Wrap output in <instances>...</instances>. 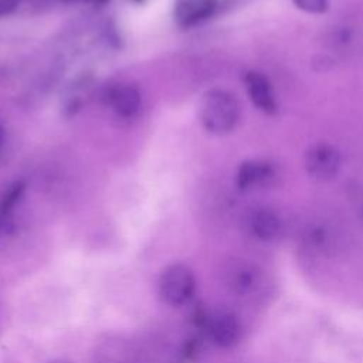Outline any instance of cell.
<instances>
[{"mask_svg":"<svg viewBox=\"0 0 363 363\" xmlns=\"http://www.w3.org/2000/svg\"><path fill=\"white\" fill-rule=\"evenodd\" d=\"M240 118V104L235 96L221 88L204 92L200 102V121L204 129L213 135L231 132Z\"/></svg>","mask_w":363,"mask_h":363,"instance_id":"1","label":"cell"},{"mask_svg":"<svg viewBox=\"0 0 363 363\" xmlns=\"http://www.w3.org/2000/svg\"><path fill=\"white\" fill-rule=\"evenodd\" d=\"M194 286L193 272L182 264L167 267L159 279V294L162 299L172 306L186 303L191 298Z\"/></svg>","mask_w":363,"mask_h":363,"instance_id":"2","label":"cell"},{"mask_svg":"<svg viewBox=\"0 0 363 363\" xmlns=\"http://www.w3.org/2000/svg\"><path fill=\"white\" fill-rule=\"evenodd\" d=\"M224 277L227 288L238 296H255L265 285L262 271L247 261H234L230 264Z\"/></svg>","mask_w":363,"mask_h":363,"instance_id":"3","label":"cell"},{"mask_svg":"<svg viewBox=\"0 0 363 363\" xmlns=\"http://www.w3.org/2000/svg\"><path fill=\"white\" fill-rule=\"evenodd\" d=\"M204 330L220 347H231L241 339V325L234 313L225 309L214 311L207 315Z\"/></svg>","mask_w":363,"mask_h":363,"instance_id":"4","label":"cell"},{"mask_svg":"<svg viewBox=\"0 0 363 363\" xmlns=\"http://www.w3.org/2000/svg\"><path fill=\"white\" fill-rule=\"evenodd\" d=\"M305 167L312 177L328 180L340 169V155L328 143L313 145L305 155Z\"/></svg>","mask_w":363,"mask_h":363,"instance_id":"5","label":"cell"},{"mask_svg":"<svg viewBox=\"0 0 363 363\" xmlns=\"http://www.w3.org/2000/svg\"><path fill=\"white\" fill-rule=\"evenodd\" d=\"M275 177L272 163L261 159L245 160L240 164L235 176V183L240 190H250L269 184Z\"/></svg>","mask_w":363,"mask_h":363,"instance_id":"6","label":"cell"},{"mask_svg":"<svg viewBox=\"0 0 363 363\" xmlns=\"http://www.w3.org/2000/svg\"><path fill=\"white\" fill-rule=\"evenodd\" d=\"M217 0H174L173 16L179 27L190 28L214 14Z\"/></svg>","mask_w":363,"mask_h":363,"instance_id":"7","label":"cell"},{"mask_svg":"<svg viewBox=\"0 0 363 363\" xmlns=\"http://www.w3.org/2000/svg\"><path fill=\"white\" fill-rule=\"evenodd\" d=\"M247 228L252 237L259 241H274L282 233L281 217L269 208H257L247 218Z\"/></svg>","mask_w":363,"mask_h":363,"instance_id":"8","label":"cell"},{"mask_svg":"<svg viewBox=\"0 0 363 363\" xmlns=\"http://www.w3.org/2000/svg\"><path fill=\"white\" fill-rule=\"evenodd\" d=\"M247 94L252 104L265 113H275L277 101L269 81L257 71H248L244 77Z\"/></svg>","mask_w":363,"mask_h":363,"instance_id":"9","label":"cell"},{"mask_svg":"<svg viewBox=\"0 0 363 363\" xmlns=\"http://www.w3.org/2000/svg\"><path fill=\"white\" fill-rule=\"evenodd\" d=\"M106 102L116 115L122 118H132L140 108L142 96L136 86L121 84L109 88L106 94Z\"/></svg>","mask_w":363,"mask_h":363,"instance_id":"10","label":"cell"},{"mask_svg":"<svg viewBox=\"0 0 363 363\" xmlns=\"http://www.w3.org/2000/svg\"><path fill=\"white\" fill-rule=\"evenodd\" d=\"M302 242L306 250L315 252V254H322V252H329V250L333 248L335 244V235L328 225L323 224H312L309 225L303 235H302Z\"/></svg>","mask_w":363,"mask_h":363,"instance_id":"11","label":"cell"},{"mask_svg":"<svg viewBox=\"0 0 363 363\" xmlns=\"http://www.w3.org/2000/svg\"><path fill=\"white\" fill-rule=\"evenodd\" d=\"M24 190L26 184L23 182H14L3 194L0 200V234L9 228L13 211L21 200Z\"/></svg>","mask_w":363,"mask_h":363,"instance_id":"12","label":"cell"},{"mask_svg":"<svg viewBox=\"0 0 363 363\" xmlns=\"http://www.w3.org/2000/svg\"><path fill=\"white\" fill-rule=\"evenodd\" d=\"M294 4L306 13L319 14L328 9V0H294Z\"/></svg>","mask_w":363,"mask_h":363,"instance_id":"13","label":"cell"},{"mask_svg":"<svg viewBox=\"0 0 363 363\" xmlns=\"http://www.w3.org/2000/svg\"><path fill=\"white\" fill-rule=\"evenodd\" d=\"M17 6L16 0H0V16L11 13Z\"/></svg>","mask_w":363,"mask_h":363,"instance_id":"14","label":"cell"},{"mask_svg":"<svg viewBox=\"0 0 363 363\" xmlns=\"http://www.w3.org/2000/svg\"><path fill=\"white\" fill-rule=\"evenodd\" d=\"M4 138H6V130H4L3 125L0 123V147H1L3 143H4Z\"/></svg>","mask_w":363,"mask_h":363,"instance_id":"15","label":"cell"},{"mask_svg":"<svg viewBox=\"0 0 363 363\" xmlns=\"http://www.w3.org/2000/svg\"><path fill=\"white\" fill-rule=\"evenodd\" d=\"M86 1L91 3V4H95V6H102V4L108 3L109 0H86Z\"/></svg>","mask_w":363,"mask_h":363,"instance_id":"16","label":"cell"},{"mask_svg":"<svg viewBox=\"0 0 363 363\" xmlns=\"http://www.w3.org/2000/svg\"><path fill=\"white\" fill-rule=\"evenodd\" d=\"M52 363H69V362H65V360H57V362H52Z\"/></svg>","mask_w":363,"mask_h":363,"instance_id":"17","label":"cell"}]
</instances>
